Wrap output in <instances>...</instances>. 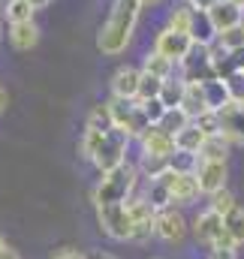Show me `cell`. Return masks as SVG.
Returning <instances> with one entry per match:
<instances>
[{"label":"cell","instance_id":"6da1fadb","mask_svg":"<svg viewBox=\"0 0 244 259\" xmlns=\"http://www.w3.org/2000/svg\"><path fill=\"white\" fill-rule=\"evenodd\" d=\"M139 12H142L139 0H115L112 3V12H109L106 24L97 33V49L103 55L118 58L121 52H127V46L133 39V30H136V21H139Z\"/></svg>","mask_w":244,"mask_h":259},{"label":"cell","instance_id":"7a4b0ae2","mask_svg":"<svg viewBox=\"0 0 244 259\" xmlns=\"http://www.w3.org/2000/svg\"><path fill=\"white\" fill-rule=\"evenodd\" d=\"M139 187H142V172H139L136 163L127 160L124 166L106 172V175L94 184L91 199H94L97 208H100V205H121V202H127L130 196L139 193Z\"/></svg>","mask_w":244,"mask_h":259},{"label":"cell","instance_id":"3957f363","mask_svg":"<svg viewBox=\"0 0 244 259\" xmlns=\"http://www.w3.org/2000/svg\"><path fill=\"white\" fill-rule=\"evenodd\" d=\"M130 142H133V139L118 127L106 133L103 145L97 148V154H94V160H91L100 175H106V172H112V169H118V166L127 163V148H130Z\"/></svg>","mask_w":244,"mask_h":259},{"label":"cell","instance_id":"277c9868","mask_svg":"<svg viewBox=\"0 0 244 259\" xmlns=\"http://www.w3.org/2000/svg\"><path fill=\"white\" fill-rule=\"evenodd\" d=\"M97 217H100V226H103V232L109 238H115V241H130L133 238V226L136 223H133V214H130L127 202H121V205H100Z\"/></svg>","mask_w":244,"mask_h":259},{"label":"cell","instance_id":"5b68a950","mask_svg":"<svg viewBox=\"0 0 244 259\" xmlns=\"http://www.w3.org/2000/svg\"><path fill=\"white\" fill-rule=\"evenodd\" d=\"M193 49H196L193 36H190V33H181V30H172V27H163V30L154 36V52H160L163 58H169L172 64H178V66L190 58Z\"/></svg>","mask_w":244,"mask_h":259},{"label":"cell","instance_id":"8992f818","mask_svg":"<svg viewBox=\"0 0 244 259\" xmlns=\"http://www.w3.org/2000/svg\"><path fill=\"white\" fill-rule=\"evenodd\" d=\"M187 84H193V81H211V78H217V69H214V55H211V46H196L193 52H190V58L181 64V75Z\"/></svg>","mask_w":244,"mask_h":259},{"label":"cell","instance_id":"52a82bcc","mask_svg":"<svg viewBox=\"0 0 244 259\" xmlns=\"http://www.w3.org/2000/svg\"><path fill=\"white\" fill-rule=\"evenodd\" d=\"M163 181H166V187H169V193H172V202L175 205H187V202H193L196 196H202L199 190V178H196V172H166V175H160Z\"/></svg>","mask_w":244,"mask_h":259},{"label":"cell","instance_id":"ba28073f","mask_svg":"<svg viewBox=\"0 0 244 259\" xmlns=\"http://www.w3.org/2000/svg\"><path fill=\"white\" fill-rule=\"evenodd\" d=\"M193 235H196V241L199 244H205V247H211L223 232H226V226H223V217L217 214V211H211V208H205V211H199L196 217H193Z\"/></svg>","mask_w":244,"mask_h":259},{"label":"cell","instance_id":"9c48e42d","mask_svg":"<svg viewBox=\"0 0 244 259\" xmlns=\"http://www.w3.org/2000/svg\"><path fill=\"white\" fill-rule=\"evenodd\" d=\"M184 235H187V220L181 211H175V205L157 211V238L160 241L178 244V241H184Z\"/></svg>","mask_w":244,"mask_h":259},{"label":"cell","instance_id":"30bf717a","mask_svg":"<svg viewBox=\"0 0 244 259\" xmlns=\"http://www.w3.org/2000/svg\"><path fill=\"white\" fill-rule=\"evenodd\" d=\"M139 148H142V154H154V157H166V160H169V157L178 151V142H175V136L166 133V130L148 127L142 133V139H139Z\"/></svg>","mask_w":244,"mask_h":259},{"label":"cell","instance_id":"8fae6325","mask_svg":"<svg viewBox=\"0 0 244 259\" xmlns=\"http://www.w3.org/2000/svg\"><path fill=\"white\" fill-rule=\"evenodd\" d=\"M196 178H199V190H202V196H214V193H220V190H226L229 169H226V163L202 160L199 169H196Z\"/></svg>","mask_w":244,"mask_h":259},{"label":"cell","instance_id":"7c38bea8","mask_svg":"<svg viewBox=\"0 0 244 259\" xmlns=\"http://www.w3.org/2000/svg\"><path fill=\"white\" fill-rule=\"evenodd\" d=\"M220 118V133L232 142V145H244V103H229L217 112Z\"/></svg>","mask_w":244,"mask_h":259},{"label":"cell","instance_id":"4fadbf2b","mask_svg":"<svg viewBox=\"0 0 244 259\" xmlns=\"http://www.w3.org/2000/svg\"><path fill=\"white\" fill-rule=\"evenodd\" d=\"M139 81H142V66H118L109 88H112V97H124V100H136L139 97Z\"/></svg>","mask_w":244,"mask_h":259},{"label":"cell","instance_id":"5bb4252c","mask_svg":"<svg viewBox=\"0 0 244 259\" xmlns=\"http://www.w3.org/2000/svg\"><path fill=\"white\" fill-rule=\"evenodd\" d=\"M208 15H211V21H214L217 33H223V30H229V27L244 24V6L232 3V0H217V3L208 9Z\"/></svg>","mask_w":244,"mask_h":259},{"label":"cell","instance_id":"9a60e30c","mask_svg":"<svg viewBox=\"0 0 244 259\" xmlns=\"http://www.w3.org/2000/svg\"><path fill=\"white\" fill-rule=\"evenodd\" d=\"M9 42L15 52H30L39 42V27L36 21H21V24H9Z\"/></svg>","mask_w":244,"mask_h":259},{"label":"cell","instance_id":"2e32d148","mask_svg":"<svg viewBox=\"0 0 244 259\" xmlns=\"http://www.w3.org/2000/svg\"><path fill=\"white\" fill-rule=\"evenodd\" d=\"M190 36H193L196 46H214V42H217V27H214L211 15H208L205 9H196V15H193V27H190Z\"/></svg>","mask_w":244,"mask_h":259},{"label":"cell","instance_id":"e0dca14e","mask_svg":"<svg viewBox=\"0 0 244 259\" xmlns=\"http://www.w3.org/2000/svg\"><path fill=\"white\" fill-rule=\"evenodd\" d=\"M181 109L196 121V118H202L205 112H211L208 109V100H205V88L199 84V81H193V84H187V91H184V100H181Z\"/></svg>","mask_w":244,"mask_h":259},{"label":"cell","instance_id":"ac0fdd59","mask_svg":"<svg viewBox=\"0 0 244 259\" xmlns=\"http://www.w3.org/2000/svg\"><path fill=\"white\" fill-rule=\"evenodd\" d=\"M145 181V178H142ZM145 202L154 208V211H163V208H172L175 202H172V193H169V187H166V181L163 178H151V181H145Z\"/></svg>","mask_w":244,"mask_h":259},{"label":"cell","instance_id":"d6986e66","mask_svg":"<svg viewBox=\"0 0 244 259\" xmlns=\"http://www.w3.org/2000/svg\"><path fill=\"white\" fill-rule=\"evenodd\" d=\"M229 148H232V142H229L223 133H214V136H208L205 145L199 148V157H202V160H211V163H226Z\"/></svg>","mask_w":244,"mask_h":259},{"label":"cell","instance_id":"ffe728a7","mask_svg":"<svg viewBox=\"0 0 244 259\" xmlns=\"http://www.w3.org/2000/svg\"><path fill=\"white\" fill-rule=\"evenodd\" d=\"M136 109H139V100H124V97H112V100H109L112 121H115V127L124 130V133H127V127H130V121H133Z\"/></svg>","mask_w":244,"mask_h":259},{"label":"cell","instance_id":"44dd1931","mask_svg":"<svg viewBox=\"0 0 244 259\" xmlns=\"http://www.w3.org/2000/svg\"><path fill=\"white\" fill-rule=\"evenodd\" d=\"M202 88H205V100H208V109H211V112H220L223 106H229V103H232L229 88H226V81H223V78L202 81Z\"/></svg>","mask_w":244,"mask_h":259},{"label":"cell","instance_id":"7402d4cb","mask_svg":"<svg viewBox=\"0 0 244 259\" xmlns=\"http://www.w3.org/2000/svg\"><path fill=\"white\" fill-rule=\"evenodd\" d=\"M193 15H196V9L181 0V3H175L172 9H169V15H166V27H172V30H181V33H190V27H193Z\"/></svg>","mask_w":244,"mask_h":259},{"label":"cell","instance_id":"603a6c76","mask_svg":"<svg viewBox=\"0 0 244 259\" xmlns=\"http://www.w3.org/2000/svg\"><path fill=\"white\" fill-rule=\"evenodd\" d=\"M205 139H208V133L199 127L196 121H190V124H187L178 136H175L178 148H181V151H193V154H199V148L205 145Z\"/></svg>","mask_w":244,"mask_h":259},{"label":"cell","instance_id":"cb8c5ba5","mask_svg":"<svg viewBox=\"0 0 244 259\" xmlns=\"http://www.w3.org/2000/svg\"><path fill=\"white\" fill-rule=\"evenodd\" d=\"M175 66L178 64H172L169 58H163L160 52H148L145 55V61H142V69L145 72H151V75H157V78H172V72H175Z\"/></svg>","mask_w":244,"mask_h":259},{"label":"cell","instance_id":"d4e9b609","mask_svg":"<svg viewBox=\"0 0 244 259\" xmlns=\"http://www.w3.org/2000/svg\"><path fill=\"white\" fill-rule=\"evenodd\" d=\"M136 166H139V172H142V178H145V181L160 178V175H166V172H169V160H166V157H154V154H142Z\"/></svg>","mask_w":244,"mask_h":259},{"label":"cell","instance_id":"484cf974","mask_svg":"<svg viewBox=\"0 0 244 259\" xmlns=\"http://www.w3.org/2000/svg\"><path fill=\"white\" fill-rule=\"evenodd\" d=\"M33 3L30 0H6L3 6V15L9 24H21V21H33Z\"/></svg>","mask_w":244,"mask_h":259},{"label":"cell","instance_id":"4316f807","mask_svg":"<svg viewBox=\"0 0 244 259\" xmlns=\"http://www.w3.org/2000/svg\"><path fill=\"white\" fill-rule=\"evenodd\" d=\"M85 127H88V130H100V133H109V130H115L112 112H109V103H100V106H94V109H91V115H88V121H85Z\"/></svg>","mask_w":244,"mask_h":259},{"label":"cell","instance_id":"83f0119b","mask_svg":"<svg viewBox=\"0 0 244 259\" xmlns=\"http://www.w3.org/2000/svg\"><path fill=\"white\" fill-rule=\"evenodd\" d=\"M163 84H166V78H157V75H151V72H145L142 69V81H139V103H148V100H157L160 94H163Z\"/></svg>","mask_w":244,"mask_h":259},{"label":"cell","instance_id":"f1b7e54d","mask_svg":"<svg viewBox=\"0 0 244 259\" xmlns=\"http://www.w3.org/2000/svg\"><path fill=\"white\" fill-rule=\"evenodd\" d=\"M103 139H106V133L85 127V133H82V142H78V157L91 163V160H94V154H97V148L103 145Z\"/></svg>","mask_w":244,"mask_h":259},{"label":"cell","instance_id":"f546056e","mask_svg":"<svg viewBox=\"0 0 244 259\" xmlns=\"http://www.w3.org/2000/svg\"><path fill=\"white\" fill-rule=\"evenodd\" d=\"M184 91H187V81H184V78H166L160 100H163L169 109H178V106H181V100H184Z\"/></svg>","mask_w":244,"mask_h":259},{"label":"cell","instance_id":"4dcf8cb0","mask_svg":"<svg viewBox=\"0 0 244 259\" xmlns=\"http://www.w3.org/2000/svg\"><path fill=\"white\" fill-rule=\"evenodd\" d=\"M199 163H202L199 154H193V151H181V148L169 157V169H172V172H196Z\"/></svg>","mask_w":244,"mask_h":259},{"label":"cell","instance_id":"1f68e13d","mask_svg":"<svg viewBox=\"0 0 244 259\" xmlns=\"http://www.w3.org/2000/svg\"><path fill=\"white\" fill-rule=\"evenodd\" d=\"M190 121H193V118H190V115L184 112L181 106H178V109H169V112L163 115V121H160L157 127H160V130H166V133H172V136H178V133H181V130L187 127Z\"/></svg>","mask_w":244,"mask_h":259},{"label":"cell","instance_id":"d6a6232c","mask_svg":"<svg viewBox=\"0 0 244 259\" xmlns=\"http://www.w3.org/2000/svg\"><path fill=\"white\" fill-rule=\"evenodd\" d=\"M223 226H226V232L235 238V244L241 247L244 244V208L241 205H235V208L223 217Z\"/></svg>","mask_w":244,"mask_h":259},{"label":"cell","instance_id":"836d02e7","mask_svg":"<svg viewBox=\"0 0 244 259\" xmlns=\"http://www.w3.org/2000/svg\"><path fill=\"white\" fill-rule=\"evenodd\" d=\"M217 46H220L223 52H241V49H244V24L229 27V30H223V33H217Z\"/></svg>","mask_w":244,"mask_h":259},{"label":"cell","instance_id":"e575fe53","mask_svg":"<svg viewBox=\"0 0 244 259\" xmlns=\"http://www.w3.org/2000/svg\"><path fill=\"white\" fill-rule=\"evenodd\" d=\"M208 208H211V211H217L220 217H226V214L235 208V196L229 193V190H220V193L208 196Z\"/></svg>","mask_w":244,"mask_h":259},{"label":"cell","instance_id":"d590c367","mask_svg":"<svg viewBox=\"0 0 244 259\" xmlns=\"http://www.w3.org/2000/svg\"><path fill=\"white\" fill-rule=\"evenodd\" d=\"M142 112H145V118L151 121V127H157L160 121H163V115L169 112V106L157 97V100H148V103H142Z\"/></svg>","mask_w":244,"mask_h":259},{"label":"cell","instance_id":"8d00e7d4","mask_svg":"<svg viewBox=\"0 0 244 259\" xmlns=\"http://www.w3.org/2000/svg\"><path fill=\"white\" fill-rule=\"evenodd\" d=\"M226 88H229L232 103H244V69H238L235 75H229V78H226Z\"/></svg>","mask_w":244,"mask_h":259},{"label":"cell","instance_id":"74e56055","mask_svg":"<svg viewBox=\"0 0 244 259\" xmlns=\"http://www.w3.org/2000/svg\"><path fill=\"white\" fill-rule=\"evenodd\" d=\"M52 259H88L85 253H78V250H69V247H63V250H58Z\"/></svg>","mask_w":244,"mask_h":259},{"label":"cell","instance_id":"f35d334b","mask_svg":"<svg viewBox=\"0 0 244 259\" xmlns=\"http://www.w3.org/2000/svg\"><path fill=\"white\" fill-rule=\"evenodd\" d=\"M238 256V250H211L208 259H235Z\"/></svg>","mask_w":244,"mask_h":259},{"label":"cell","instance_id":"ab89813d","mask_svg":"<svg viewBox=\"0 0 244 259\" xmlns=\"http://www.w3.org/2000/svg\"><path fill=\"white\" fill-rule=\"evenodd\" d=\"M187 3H190L193 9H205V12H208V9H211V6H214L217 0H187Z\"/></svg>","mask_w":244,"mask_h":259},{"label":"cell","instance_id":"60d3db41","mask_svg":"<svg viewBox=\"0 0 244 259\" xmlns=\"http://www.w3.org/2000/svg\"><path fill=\"white\" fill-rule=\"evenodd\" d=\"M0 259H21V253H18V250H12V247H6V250L0 253Z\"/></svg>","mask_w":244,"mask_h":259},{"label":"cell","instance_id":"b9f144b4","mask_svg":"<svg viewBox=\"0 0 244 259\" xmlns=\"http://www.w3.org/2000/svg\"><path fill=\"white\" fill-rule=\"evenodd\" d=\"M88 259H115L112 253H103V250H94V253H88Z\"/></svg>","mask_w":244,"mask_h":259},{"label":"cell","instance_id":"7bdbcfd3","mask_svg":"<svg viewBox=\"0 0 244 259\" xmlns=\"http://www.w3.org/2000/svg\"><path fill=\"white\" fill-rule=\"evenodd\" d=\"M6 103H9V97H6V91H3V88H0V115H3V112H6Z\"/></svg>","mask_w":244,"mask_h":259},{"label":"cell","instance_id":"ee69618b","mask_svg":"<svg viewBox=\"0 0 244 259\" xmlns=\"http://www.w3.org/2000/svg\"><path fill=\"white\" fill-rule=\"evenodd\" d=\"M30 3H33V9H46V6H49L52 0H30Z\"/></svg>","mask_w":244,"mask_h":259},{"label":"cell","instance_id":"f6af8a7d","mask_svg":"<svg viewBox=\"0 0 244 259\" xmlns=\"http://www.w3.org/2000/svg\"><path fill=\"white\" fill-rule=\"evenodd\" d=\"M139 3H142V6H157L160 0H139Z\"/></svg>","mask_w":244,"mask_h":259},{"label":"cell","instance_id":"bcb514c9","mask_svg":"<svg viewBox=\"0 0 244 259\" xmlns=\"http://www.w3.org/2000/svg\"><path fill=\"white\" fill-rule=\"evenodd\" d=\"M6 247H9V244H6V238H3V235H0V253H3V250H6Z\"/></svg>","mask_w":244,"mask_h":259},{"label":"cell","instance_id":"7dc6e473","mask_svg":"<svg viewBox=\"0 0 244 259\" xmlns=\"http://www.w3.org/2000/svg\"><path fill=\"white\" fill-rule=\"evenodd\" d=\"M232 3H238V6H244V0H232Z\"/></svg>","mask_w":244,"mask_h":259},{"label":"cell","instance_id":"c3c4849f","mask_svg":"<svg viewBox=\"0 0 244 259\" xmlns=\"http://www.w3.org/2000/svg\"><path fill=\"white\" fill-rule=\"evenodd\" d=\"M0 15H3V0H0Z\"/></svg>","mask_w":244,"mask_h":259},{"label":"cell","instance_id":"681fc988","mask_svg":"<svg viewBox=\"0 0 244 259\" xmlns=\"http://www.w3.org/2000/svg\"><path fill=\"white\" fill-rule=\"evenodd\" d=\"M0 39H3V24H0Z\"/></svg>","mask_w":244,"mask_h":259}]
</instances>
